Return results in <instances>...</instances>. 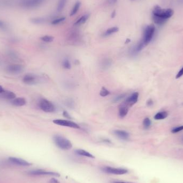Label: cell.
<instances>
[{"instance_id": "22", "label": "cell", "mask_w": 183, "mask_h": 183, "mask_svg": "<svg viewBox=\"0 0 183 183\" xmlns=\"http://www.w3.org/2000/svg\"><path fill=\"white\" fill-rule=\"evenodd\" d=\"M81 6V2L77 1V2L75 3V4H74V6L73 7L72 10L71 11L70 14V16L71 17L73 16H74V15L76 14L77 12L78 11V10H79Z\"/></svg>"}, {"instance_id": "28", "label": "cell", "mask_w": 183, "mask_h": 183, "mask_svg": "<svg viewBox=\"0 0 183 183\" xmlns=\"http://www.w3.org/2000/svg\"><path fill=\"white\" fill-rule=\"evenodd\" d=\"M62 65L64 68L65 69H68V70L70 69L71 67V63L70 62V61L68 59H65L64 60H63Z\"/></svg>"}, {"instance_id": "21", "label": "cell", "mask_w": 183, "mask_h": 183, "mask_svg": "<svg viewBox=\"0 0 183 183\" xmlns=\"http://www.w3.org/2000/svg\"><path fill=\"white\" fill-rule=\"evenodd\" d=\"M75 152L78 155L84 156L85 157H89V158H94L95 157L92 154L89 153L87 151L83 150V149H77L76 151H75Z\"/></svg>"}, {"instance_id": "40", "label": "cell", "mask_w": 183, "mask_h": 183, "mask_svg": "<svg viewBox=\"0 0 183 183\" xmlns=\"http://www.w3.org/2000/svg\"><path fill=\"white\" fill-rule=\"evenodd\" d=\"M113 183H125V182H123V181H114Z\"/></svg>"}, {"instance_id": "1", "label": "cell", "mask_w": 183, "mask_h": 183, "mask_svg": "<svg viewBox=\"0 0 183 183\" xmlns=\"http://www.w3.org/2000/svg\"><path fill=\"white\" fill-rule=\"evenodd\" d=\"M174 11L172 9H163L158 5L155 6L152 10V15L168 20L173 16Z\"/></svg>"}, {"instance_id": "36", "label": "cell", "mask_w": 183, "mask_h": 183, "mask_svg": "<svg viewBox=\"0 0 183 183\" xmlns=\"http://www.w3.org/2000/svg\"><path fill=\"white\" fill-rule=\"evenodd\" d=\"M49 183H60L58 180L55 178H52L50 180Z\"/></svg>"}, {"instance_id": "38", "label": "cell", "mask_w": 183, "mask_h": 183, "mask_svg": "<svg viewBox=\"0 0 183 183\" xmlns=\"http://www.w3.org/2000/svg\"><path fill=\"white\" fill-rule=\"evenodd\" d=\"M4 91H5V89L3 88V87L0 85V94H1V93H2Z\"/></svg>"}, {"instance_id": "19", "label": "cell", "mask_w": 183, "mask_h": 183, "mask_svg": "<svg viewBox=\"0 0 183 183\" xmlns=\"http://www.w3.org/2000/svg\"><path fill=\"white\" fill-rule=\"evenodd\" d=\"M119 31V27H112L110 28L107 29V30L105 31V33L103 34V36L105 37L110 36L112 34H114L115 33Z\"/></svg>"}, {"instance_id": "39", "label": "cell", "mask_w": 183, "mask_h": 183, "mask_svg": "<svg viewBox=\"0 0 183 183\" xmlns=\"http://www.w3.org/2000/svg\"><path fill=\"white\" fill-rule=\"evenodd\" d=\"M115 15H116V12L115 11H114L111 14V18H114L115 16Z\"/></svg>"}, {"instance_id": "41", "label": "cell", "mask_w": 183, "mask_h": 183, "mask_svg": "<svg viewBox=\"0 0 183 183\" xmlns=\"http://www.w3.org/2000/svg\"><path fill=\"white\" fill-rule=\"evenodd\" d=\"M179 1L181 3H183V0H179Z\"/></svg>"}, {"instance_id": "7", "label": "cell", "mask_w": 183, "mask_h": 183, "mask_svg": "<svg viewBox=\"0 0 183 183\" xmlns=\"http://www.w3.org/2000/svg\"><path fill=\"white\" fill-rule=\"evenodd\" d=\"M52 122L56 125H60L63 127H69L73 129H80V127L75 122H73L72 121L64 120V119H55Z\"/></svg>"}, {"instance_id": "5", "label": "cell", "mask_w": 183, "mask_h": 183, "mask_svg": "<svg viewBox=\"0 0 183 183\" xmlns=\"http://www.w3.org/2000/svg\"><path fill=\"white\" fill-rule=\"evenodd\" d=\"M28 175L33 176H52L55 177H60V175L57 173L49 171L43 169H36L30 170L28 172Z\"/></svg>"}, {"instance_id": "4", "label": "cell", "mask_w": 183, "mask_h": 183, "mask_svg": "<svg viewBox=\"0 0 183 183\" xmlns=\"http://www.w3.org/2000/svg\"><path fill=\"white\" fill-rule=\"evenodd\" d=\"M39 106L40 108L46 113H54L56 109L54 104L46 99H41Z\"/></svg>"}, {"instance_id": "42", "label": "cell", "mask_w": 183, "mask_h": 183, "mask_svg": "<svg viewBox=\"0 0 183 183\" xmlns=\"http://www.w3.org/2000/svg\"><path fill=\"white\" fill-rule=\"evenodd\" d=\"M132 1H136V0H131Z\"/></svg>"}, {"instance_id": "17", "label": "cell", "mask_w": 183, "mask_h": 183, "mask_svg": "<svg viewBox=\"0 0 183 183\" xmlns=\"http://www.w3.org/2000/svg\"><path fill=\"white\" fill-rule=\"evenodd\" d=\"M89 17V14L84 15L81 17L79 18L78 20H76V22L74 23L75 26H80L81 25H83L86 22L87 20H88Z\"/></svg>"}, {"instance_id": "32", "label": "cell", "mask_w": 183, "mask_h": 183, "mask_svg": "<svg viewBox=\"0 0 183 183\" xmlns=\"http://www.w3.org/2000/svg\"><path fill=\"white\" fill-rule=\"evenodd\" d=\"M33 22L36 24H40L45 22V19L43 18H35L33 19Z\"/></svg>"}, {"instance_id": "25", "label": "cell", "mask_w": 183, "mask_h": 183, "mask_svg": "<svg viewBox=\"0 0 183 183\" xmlns=\"http://www.w3.org/2000/svg\"><path fill=\"white\" fill-rule=\"evenodd\" d=\"M65 19H66V18H65V17H61L56 18V19H54V20H53L52 21L51 24H52V25H58L59 24L61 23L64 22L65 20Z\"/></svg>"}, {"instance_id": "34", "label": "cell", "mask_w": 183, "mask_h": 183, "mask_svg": "<svg viewBox=\"0 0 183 183\" xmlns=\"http://www.w3.org/2000/svg\"><path fill=\"white\" fill-rule=\"evenodd\" d=\"M117 1L118 0H108V3L110 6H113L115 3H116Z\"/></svg>"}, {"instance_id": "16", "label": "cell", "mask_w": 183, "mask_h": 183, "mask_svg": "<svg viewBox=\"0 0 183 183\" xmlns=\"http://www.w3.org/2000/svg\"><path fill=\"white\" fill-rule=\"evenodd\" d=\"M0 97L3 99L11 100L16 98V94L11 91H5L0 94Z\"/></svg>"}, {"instance_id": "24", "label": "cell", "mask_w": 183, "mask_h": 183, "mask_svg": "<svg viewBox=\"0 0 183 183\" xmlns=\"http://www.w3.org/2000/svg\"><path fill=\"white\" fill-rule=\"evenodd\" d=\"M66 2H67V0H60L57 6V11L58 12H61L64 9V8L66 4Z\"/></svg>"}, {"instance_id": "3", "label": "cell", "mask_w": 183, "mask_h": 183, "mask_svg": "<svg viewBox=\"0 0 183 183\" xmlns=\"http://www.w3.org/2000/svg\"><path fill=\"white\" fill-rule=\"evenodd\" d=\"M53 140L55 143L60 149L69 150L73 147V144L71 143V141L62 136L56 135L54 136Z\"/></svg>"}, {"instance_id": "6", "label": "cell", "mask_w": 183, "mask_h": 183, "mask_svg": "<svg viewBox=\"0 0 183 183\" xmlns=\"http://www.w3.org/2000/svg\"><path fill=\"white\" fill-rule=\"evenodd\" d=\"M7 73L12 75H17L22 73L24 70V67L22 65L13 64L8 65L6 68Z\"/></svg>"}, {"instance_id": "27", "label": "cell", "mask_w": 183, "mask_h": 183, "mask_svg": "<svg viewBox=\"0 0 183 183\" xmlns=\"http://www.w3.org/2000/svg\"><path fill=\"white\" fill-rule=\"evenodd\" d=\"M41 40L45 42H51L54 40V37L50 35H45L41 38Z\"/></svg>"}, {"instance_id": "12", "label": "cell", "mask_w": 183, "mask_h": 183, "mask_svg": "<svg viewBox=\"0 0 183 183\" xmlns=\"http://www.w3.org/2000/svg\"><path fill=\"white\" fill-rule=\"evenodd\" d=\"M139 98V93L138 92L133 93L131 96L128 97L124 102V103L128 106L131 107L133 105H135V103H137Z\"/></svg>"}, {"instance_id": "33", "label": "cell", "mask_w": 183, "mask_h": 183, "mask_svg": "<svg viewBox=\"0 0 183 183\" xmlns=\"http://www.w3.org/2000/svg\"><path fill=\"white\" fill-rule=\"evenodd\" d=\"M182 76H183V67L182 68L179 70V72L178 73L176 77V78L178 79L179 78H181Z\"/></svg>"}, {"instance_id": "23", "label": "cell", "mask_w": 183, "mask_h": 183, "mask_svg": "<svg viewBox=\"0 0 183 183\" xmlns=\"http://www.w3.org/2000/svg\"><path fill=\"white\" fill-rule=\"evenodd\" d=\"M168 113L166 111H161L157 113L156 115L154 116V119L156 120H161V119H164L165 118H167L168 116Z\"/></svg>"}, {"instance_id": "8", "label": "cell", "mask_w": 183, "mask_h": 183, "mask_svg": "<svg viewBox=\"0 0 183 183\" xmlns=\"http://www.w3.org/2000/svg\"><path fill=\"white\" fill-rule=\"evenodd\" d=\"M102 171L106 173L114 174V175H121L127 173L128 171L127 170L122 168H116L110 167H106L103 168Z\"/></svg>"}, {"instance_id": "18", "label": "cell", "mask_w": 183, "mask_h": 183, "mask_svg": "<svg viewBox=\"0 0 183 183\" xmlns=\"http://www.w3.org/2000/svg\"><path fill=\"white\" fill-rule=\"evenodd\" d=\"M152 20H153V22L155 23V24L160 25V26L165 24V23L167 22V20H168L167 19H165L160 18V17L155 16H153V15H152Z\"/></svg>"}, {"instance_id": "9", "label": "cell", "mask_w": 183, "mask_h": 183, "mask_svg": "<svg viewBox=\"0 0 183 183\" xmlns=\"http://www.w3.org/2000/svg\"><path fill=\"white\" fill-rule=\"evenodd\" d=\"M45 0H23V6L27 8H33L40 6Z\"/></svg>"}, {"instance_id": "14", "label": "cell", "mask_w": 183, "mask_h": 183, "mask_svg": "<svg viewBox=\"0 0 183 183\" xmlns=\"http://www.w3.org/2000/svg\"><path fill=\"white\" fill-rule=\"evenodd\" d=\"M114 133L117 137H119V138L124 140H127L129 139L130 137L129 133L127 131H124V130H116L114 131Z\"/></svg>"}, {"instance_id": "11", "label": "cell", "mask_w": 183, "mask_h": 183, "mask_svg": "<svg viewBox=\"0 0 183 183\" xmlns=\"http://www.w3.org/2000/svg\"><path fill=\"white\" fill-rule=\"evenodd\" d=\"M8 160L11 163L15 165L23 166V167H28L32 165V164L28 162V161L19 159V158H17V157H9Z\"/></svg>"}, {"instance_id": "26", "label": "cell", "mask_w": 183, "mask_h": 183, "mask_svg": "<svg viewBox=\"0 0 183 183\" xmlns=\"http://www.w3.org/2000/svg\"><path fill=\"white\" fill-rule=\"evenodd\" d=\"M151 124L152 123H151V119L148 117L145 118L143 121V125L145 129H148L149 127H151Z\"/></svg>"}, {"instance_id": "15", "label": "cell", "mask_w": 183, "mask_h": 183, "mask_svg": "<svg viewBox=\"0 0 183 183\" xmlns=\"http://www.w3.org/2000/svg\"><path fill=\"white\" fill-rule=\"evenodd\" d=\"M129 111V107L124 103L119 107V116L121 118H124L127 116Z\"/></svg>"}, {"instance_id": "31", "label": "cell", "mask_w": 183, "mask_h": 183, "mask_svg": "<svg viewBox=\"0 0 183 183\" xmlns=\"http://www.w3.org/2000/svg\"><path fill=\"white\" fill-rule=\"evenodd\" d=\"M183 130V126H181V127H175L174 129H173L171 130V132L173 133H176L177 132H179L180 131Z\"/></svg>"}, {"instance_id": "13", "label": "cell", "mask_w": 183, "mask_h": 183, "mask_svg": "<svg viewBox=\"0 0 183 183\" xmlns=\"http://www.w3.org/2000/svg\"><path fill=\"white\" fill-rule=\"evenodd\" d=\"M10 103L11 105L16 106V107H22L24 106L26 104V99L24 98H17L10 100Z\"/></svg>"}, {"instance_id": "10", "label": "cell", "mask_w": 183, "mask_h": 183, "mask_svg": "<svg viewBox=\"0 0 183 183\" xmlns=\"http://www.w3.org/2000/svg\"><path fill=\"white\" fill-rule=\"evenodd\" d=\"M39 78L38 76L33 74H26L23 78V81L26 84L35 85L38 83Z\"/></svg>"}, {"instance_id": "30", "label": "cell", "mask_w": 183, "mask_h": 183, "mask_svg": "<svg viewBox=\"0 0 183 183\" xmlns=\"http://www.w3.org/2000/svg\"><path fill=\"white\" fill-rule=\"evenodd\" d=\"M125 96H126V94H122L119 95L118 96H117V97L115 98V99H114V102H119V101H120L124 99Z\"/></svg>"}, {"instance_id": "29", "label": "cell", "mask_w": 183, "mask_h": 183, "mask_svg": "<svg viewBox=\"0 0 183 183\" xmlns=\"http://www.w3.org/2000/svg\"><path fill=\"white\" fill-rule=\"evenodd\" d=\"M109 94H110V92L105 87H102L100 93V95L102 97H106L107 95H109Z\"/></svg>"}, {"instance_id": "37", "label": "cell", "mask_w": 183, "mask_h": 183, "mask_svg": "<svg viewBox=\"0 0 183 183\" xmlns=\"http://www.w3.org/2000/svg\"><path fill=\"white\" fill-rule=\"evenodd\" d=\"M153 105V101L152 99H149L147 101V105L148 106H151Z\"/></svg>"}, {"instance_id": "2", "label": "cell", "mask_w": 183, "mask_h": 183, "mask_svg": "<svg viewBox=\"0 0 183 183\" xmlns=\"http://www.w3.org/2000/svg\"><path fill=\"white\" fill-rule=\"evenodd\" d=\"M155 30L156 28L154 24L149 25L145 27L143 32V38L140 41L143 42L145 46H147L153 39V36L155 34Z\"/></svg>"}, {"instance_id": "35", "label": "cell", "mask_w": 183, "mask_h": 183, "mask_svg": "<svg viewBox=\"0 0 183 183\" xmlns=\"http://www.w3.org/2000/svg\"><path fill=\"white\" fill-rule=\"evenodd\" d=\"M63 116L66 117L67 119H71V116L69 114V113L67 112V111H64L63 113Z\"/></svg>"}, {"instance_id": "20", "label": "cell", "mask_w": 183, "mask_h": 183, "mask_svg": "<svg viewBox=\"0 0 183 183\" xmlns=\"http://www.w3.org/2000/svg\"><path fill=\"white\" fill-rule=\"evenodd\" d=\"M112 64V60L109 58H105L103 59L101 62V68L103 70H106L109 68Z\"/></svg>"}]
</instances>
